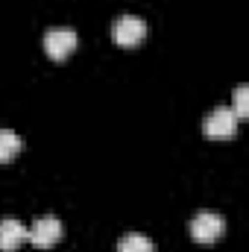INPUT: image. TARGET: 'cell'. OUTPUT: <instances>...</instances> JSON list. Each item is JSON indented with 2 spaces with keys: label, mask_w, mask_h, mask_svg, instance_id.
I'll return each instance as SVG.
<instances>
[{
  "label": "cell",
  "mask_w": 249,
  "mask_h": 252,
  "mask_svg": "<svg viewBox=\"0 0 249 252\" xmlns=\"http://www.w3.org/2000/svg\"><path fill=\"white\" fill-rule=\"evenodd\" d=\"M223 229H226L223 214H217V211H211V208H202V211H196V214L190 217V235H193V241H199V244L217 241V238L223 235Z\"/></svg>",
  "instance_id": "6da1fadb"
},
{
  "label": "cell",
  "mask_w": 249,
  "mask_h": 252,
  "mask_svg": "<svg viewBox=\"0 0 249 252\" xmlns=\"http://www.w3.org/2000/svg\"><path fill=\"white\" fill-rule=\"evenodd\" d=\"M238 121L241 118L232 112V106H214L202 121V132L208 138H232L238 132Z\"/></svg>",
  "instance_id": "7a4b0ae2"
},
{
  "label": "cell",
  "mask_w": 249,
  "mask_h": 252,
  "mask_svg": "<svg viewBox=\"0 0 249 252\" xmlns=\"http://www.w3.org/2000/svg\"><path fill=\"white\" fill-rule=\"evenodd\" d=\"M73 47H76V30L73 27H50L44 32V50L50 59L62 62L73 53Z\"/></svg>",
  "instance_id": "3957f363"
},
{
  "label": "cell",
  "mask_w": 249,
  "mask_h": 252,
  "mask_svg": "<svg viewBox=\"0 0 249 252\" xmlns=\"http://www.w3.org/2000/svg\"><path fill=\"white\" fill-rule=\"evenodd\" d=\"M144 35H147V21H144L141 15H121V18H115V24H112V38H115L121 47L138 44Z\"/></svg>",
  "instance_id": "277c9868"
},
{
  "label": "cell",
  "mask_w": 249,
  "mask_h": 252,
  "mask_svg": "<svg viewBox=\"0 0 249 252\" xmlns=\"http://www.w3.org/2000/svg\"><path fill=\"white\" fill-rule=\"evenodd\" d=\"M59 238H62V220H59L56 214H41V217L32 220V226H30V238H27V241H32L35 247L47 250V247H53Z\"/></svg>",
  "instance_id": "5b68a950"
},
{
  "label": "cell",
  "mask_w": 249,
  "mask_h": 252,
  "mask_svg": "<svg viewBox=\"0 0 249 252\" xmlns=\"http://www.w3.org/2000/svg\"><path fill=\"white\" fill-rule=\"evenodd\" d=\"M27 238H30V229L18 217H0V250L3 252H15Z\"/></svg>",
  "instance_id": "8992f818"
},
{
  "label": "cell",
  "mask_w": 249,
  "mask_h": 252,
  "mask_svg": "<svg viewBox=\"0 0 249 252\" xmlns=\"http://www.w3.org/2000/svg\"><path fill=\"white\" fill-rule=\"evenodd\" d=\"M153 241H150V235H144V232H126L124 238L118 241V252H153Z\"/></svg>",
  "instance_id": "52a82bcc"
},
{
  "label": "cell",
  "mask_w": 249,
  "mask_h": 252,
  "mask_svg": "<svg viewBox=\"0 0 249 252\" xmlns=\"http://www.w3.org/2000/svg\"><path fill=\"white\" fill-rule=\"evenodd\" d=\"M21 147H24V138H21L18 132H12V129H0V161L15 158V156L21 153Z\"/></svg>",
  "instance_id": "ba28073f"
},
{
  "label": "cell",
  "mask_w": 249,
  "mask_h": 252,
  "mask_svg": "<svg viewBox=\"0 0 249 252\" xmlns=\"http://www.w3.org/2000/svg\"><path fill=\"white\" fill-rule=\"evenodd\" d=\"M232 112L238 118H247L249 115V88L247 85H238L235 88V106H232Z\"/></svg>",
  "instance_id": "9c48e42d"
}]
</instances>
